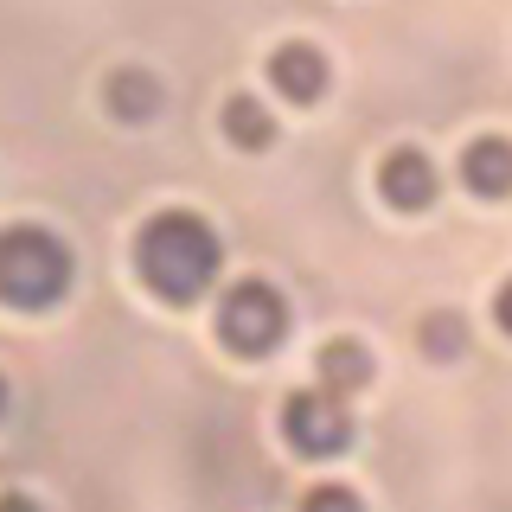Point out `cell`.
Here are the masks:
<instances>
[{"label": "cell", "mask_w": 512, "mask_h": 512, "mask_svg": "<svg viewBox=\"0 0 512 512\" xmlns=\"http://www.w3.org/2000/svg\"><path fill=\"white\" fill-rule=\"evenodd\" d=\"M218 231L205 224L199 212H160L141 224L135 237V263H141V282L167 301H199L218 276Z\"/></svg>", "instance_id": "obj_1"}, {"label": "cell", "mask_w": 512, "mask_h": 512, "mask_svg": "<svg viewBox=\"0 0 512 512\" xmlns=\"http://www.w3.org/2000/svg\"><path fill=\"white\" fill-rule=\"evenodd\" d=\"M71 288V250L39 224H13L0 231V301L13 308H45Z\"/></svg>", "instance_id": "obj_2"}, {"label": "cell", "mask_w": 512, "mask_h": 512, "mask_svg": "<svg viewBox=\"0 0 512 512\" xmlns=\"http://www.w3.org/2000/svg\"><path fill=\"white\" fill-rule=\"evenodd\" d=\"M288 333V301L276 295L269 282H231L218 301V340L231 352H244V359H256V352H276Z\"/></svg>", "instance_id": "obj_3"}, {"label": "cell", "mask_w": 512, "mask_h": 512, "mask_svg": "<svg viewBox=\"0 0 512 512\" xmlns=\"http://www.w3.org/2000/svg\"><path fill=\"white\" fill-rule=\"evenodd\" d=\"M282 436L301 448V455H340L352 442V416H346V397L333 391H295L282 404Z\"/></svg>", "instance_id": "obj_4"}, {"label": "cell", "mask_w": 512, "mask_h": 512, "mask_svg": "<svg viewBox=\"0 0 512 512\" xmlns=\"http://www.w3.org/2000/svg\"><path fill=\"white\" fill-rule=\"evenodd\" d=\"M378 192L397 205V212H423V205H436V167H429V154H416V148L384 154Z\"/></svg>", "instance_id": "obj_5"}, {"label": "cell", "mask_w": 512, "mask_h": 512, "mask_svg": "<svg viewBox=\"0 0 512 512\" xmlns=\"http://www.w3.org/2000/svg\"><path fill=\"white\" fill-rule=\"evenodd\" d=\"M461 186L480 192V199H506L512 192V141L506 135H480L461 154Z\"/></svg>", "instance_id": "obj_6"}, {"label": "cell", "mask_w": 512, "mask_h": 512, "mask_svg": "<svg viewBox=\"0 0 512 512\" xmlns=\"http://www.w3.org/2000/svg\"><path fill=\"white\" fill-rule=\"evenodd\" d=\"M269 84H276L288 103H314V96L327 90V58H320L314 45H282V52L269 58Z\"/></svg>", "instance_id": "obj_7"}, {"label": "cell", "mask_w": 512, "mask_h": 512, "mask_svg": "<svg viewBox=\"0 0 512 512\" xmlns=\"http://www.w3.org/2000/svg\"><path fill=\"white\" fill-rule=\"evenodd\" d=\"M314 365H320V391H333V397H352L365 378H372V352L359 340H327Z\"/></svg>", "instance_id": "obj_8"}, {"label": "cell", "mask_w": 512, "mask_h": 512, "mask_svg": "<svg viewBox=\"0 0 512 512\" xmlns=\"http://www.w3.org/2000/svg\"><path fill=\"white\" fill-rule=\"evenodd\" d=\"M224 135L237 141V148H269V141H276V122H269V109L256 103V96H231V103H224Z\"/></svg>", "instance_id": "obj_9"}, {"label": "cell", "mask_w": 512, "mask_h": 512, "mask_svg": "<svg viewBox=\"0 0 512 512\" xmlns=\"http://www.w3.org/2000/svg\"><path fill=\"white\" fill-rule=\"evenodd\" d=\"M154 77H141V71H116L109 77V103H116V116H154Z\"/></svg>", "instance_id": "obj_10"}, {"label": "cell", "mask_w": 512, "mask_h": 512, "mask_svg": "<svg viewBox=\"0 0 512 512\" xmlns=\"http://www.w3.org/2000/svg\"><path fill=\"white\" fill-rule=\"evenodd\" d=\"M301 512H365V506H359L352 487H333V480H327V487H314L308 500H301Z\"/></svg>", "instance_id": "obj_11"}, {"label": "cell", "mask_w": 512, "mask_h": 512, "mask_svg": "<svg viewBox=\"0 0 512 512\" xmlns=\"http://www.w3.org/2000/svg\"><path fill=\"white\" fill-rule=\"evenodd\" d=\"M423 340L448 352V346H461V327H455V320H436V327H423Z\"/></svg>", "instance_id": "obj_12"}, {"label": "cell", "mask_w": 512, "mask_h": 512, "mask_svg": "<svg viewBox=\"0 0 512 512\" xmlns=\"http://www.w3.org/2000/svg\"><path fill=\"white\" fill-rule=\"evenodd\" d=\"M0 512H45L32 493H0Z\"/></svg>", "instance_id": "obj_13"}, {"label": "cell", "mask_w": 512, "mask_h": 512, "mask_svg": "<svg viewBox=\"0 0 512 512\" xmlns=\"http://www.w3.org/2000/svg\"><path fill=\"white\" fill-rule=\"evenodd\" d=\"M493 314H500V327H506V333H512V282H506V288H500V295H493Z\"/></svg>", "instance_id": "obj_14"}, {"label": "cell", "mask_w": 512, "mask_h": 512, "mask_svg": "<svg viewBox=\"0 0 512 512\" xmlns=\"http://www.w3.org/2000/svg\"><path fill=\"white\" fill-rule=\"evenodd\" d=\"M0 404H7V391H0Z\"/></svg>", "instance_id": "obj_15"}]
</instances>
